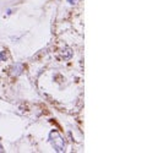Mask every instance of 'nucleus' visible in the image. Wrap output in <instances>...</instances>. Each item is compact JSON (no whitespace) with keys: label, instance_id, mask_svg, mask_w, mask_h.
<instances>
[{"label":"nucleus","instance_id":"7ed1b4c3","mask_svg":"<svg viewBox=\"0 0 147 153\" xmlns=\"http://www.w3.org/2000/svg\"><path fill=\"white\" fill-rule=\"evenodd\" d=\"M60 54H61V58H63L64 60H70L72 58V55H74V52H72L71 48H65V49L61 50Z\"/></svg>","mask_w":147,"mask_h":153},{"label":"nucleus","instance_id":"f257e3e1","mask_svg":"<svg viewBox=\"0 0 147 153\" xmlns=\"http://www.w3.org/2000/svg\"><path fill=\"white\" fill-rule=\"evenodd\" d=\"M49 142H50L52 147L56 152L60 153V152L65 151V141L56 130H53V131H50V134H49Z\"/></svg>","mask_w":147,"mask_h":153},{"label":"nucleus","instance_id":"20e7f679","mask_svg":"<svg viewBox=\"0 0 147 153\" xmlns=\"http://www.w3.org/2000/svg\"><path fill=\"white\" fill-rule=\"evenodd\" d=\"M6 59H7V56H6L5 52H0V61H5Z\"/></svg>","mask_w":147,"mask_h":153},{"label":"nucleus","instance_id":"f03ea898","mask_svg":"<svg viewBox=\"0 0 147 153\" xmlns=\"http://www.w3.org/2000/svg\"><path fill=\"white\" fill-rule=\"evenodd\" d=\"M22 71H23V65L20 62H16L11 66V75L12 76H20L22 74Z\"/></svg>","mask_w":147,"mask_h":153},{"label":"nucleus","instance_id":"39448f33","mask_svg":"<svg viewBox=\"0 0 147 153\" xmlns=\"http://www.w3.org/2000/svg\"><path fill=\"white\" fill-rule=\"evenodd\" d=\"M66 1H68L70 5H74V4H76V3H77V0H66Z\"/></svg>","mask_w":147,"mask_h":153}]
</instances>
